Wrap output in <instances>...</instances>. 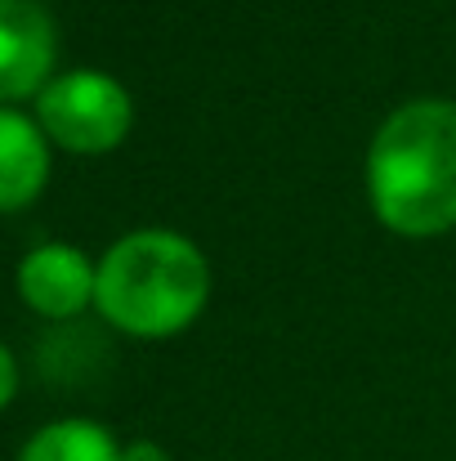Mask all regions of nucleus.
<instances>
[{"instance_id":"nucleus-1","label":"nucleus","mask_w":456,"mask_h":461,"mask_svg":"<svg viewBox=\"0 0 456 461\" xmlns=\"http://www.w3.org/2000/svg\"><path fill=\"white\" fill-rule=\"evenodd\" d=\"M367 206L398 238L456 229V99H407L371 135L362 161Z\"/></svg>"},{"instance_id":"nucleus-2","label":"nucleus","mask_w":456,"mask_h":461,"mask_svg":"<svg viewBox=\"0 0 456 461\" xmlns=\"http://www.w3.org/2000/svg\"><path fill=\"white\" fill-rule=\"evenodd\" d=\"M215 292L206 251L174 229H135L99 256V318L135 340H170L188 331Z\"/></svg>"},{"instance_id":"nucleus-3","label":"nucleus","mask_w":456,"mask_h":461,"mask_svg":"<svg viewBox=\"0 0 456 461\" xmlns=\"http://www.w3.org/2000/svg\"><path fill=\"white\" fill-rule=\"evenodd\" d=\"M31 104L49 144L72 157L117 153L135 131V95L103 68H67Z\"/></svg>"},{"instance_id":"nucleus-4","label":"nucleus","mask_w":456,"mask_h":461,"mask_svg":"<svg viewBox=\"0 0 456 461\" xmlns=\"http://www.w3.org/2000/svg\"><path fill=\"white\" fill-rule=\"evenodd\" d=\"M58 77V23L40 0H0V108L36 99Z\"/></svg>"},{"instance_id":"nucleus-5","label":"nucleus","mask_w":456,"mask_h":461,"mask_svg":"<svg viewBox=\"0 0 456 461\" xmlns=\"http://www.w3.org/2000/svg\"><path fill=\"white\" fill-rule=\"evenodd\" d=\"M94 287H99V260H90L76 242H40L18 260L22 305L49 322H67L94 309Z\"/></svg>"},{"instance_id":"nucleus-6","label":"nucleus","mask_w":456,"mask_h":461,"mask_svg":"<svg viewBox=\"0 0 456 461\" xmlns=\"http://www.w3.org/2000/svg\"><path fill=\"white\" fill-rule=\"evenodd\" d=\"M54 170V144L31 113L0 108V215L27 211Z\"/></svg>"},{"instance_id":"nucleus-7","label":"nucleus","mask_w":456,"mask_h":461,"mask_svg":"<svg viewBox=\"0 0 456 461\" xmlns=\"http://www.w3.org/2000/svg\"><path fill=\"white\" fill-rule=\"evenodd\" d=\"M18 461H121V439L103 421L58 417L22 444Z\"/></svg>"},{"instance_id":"nucleus-8","label":"nucleus","mask_w":456,"mask_h":461,"mask_svg":"<svg viewBox=\"0 0 456 461\" xmlns=\"http://www.w3.org/2000/svg\"><path fill=\"white\" fill-rule=\"evenodd\" d=\"M13 394H18V358H13V349L0 340V412L13 403Z\"/></svg>"},{"instance_id":"nucleus-9","label":"nucleus","mask_w":456,"mask_h":461,"mask_svg":"<svg viewBox=\"0 0 456 461\" xmlns=\"http://www.w3.org/2000/svg\"><path fill=\"white\" fill-rule=\"evenodd\" d=\"M121 461H174V457L156 439H130V444H121Z\"/></svg>"}]
</instances>
